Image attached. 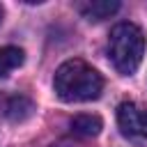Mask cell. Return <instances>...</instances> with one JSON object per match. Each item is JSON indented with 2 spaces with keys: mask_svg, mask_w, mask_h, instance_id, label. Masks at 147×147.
Listing matches in <instances>:
<instances>
[{
  "mask_svg": "<svg viewBox=\"0 0 147 147\" xmlns=\"http://www.w3.org/2000/svg\"><path fill=\"white\" fill-rule=\"evenodd\" d=\"M55 94L62 101L78 103V101H94L103 92L101 74L83 60H67L57 67L53 78Z\"/></svg>",
  "mask_w": 147,
  "mask_h": 147,
  "instance_id": "cell-1",
  "label": "cell"
},
{
  "mask_svg": "<svg viewBox=\"0 0 147 147\" xmlns=\"http://www.w3.org/2000/svg\"><path fill=\"white\" fill-rule=\"evenodd\" d=\"M106 53L110 64L122 74V76H131L145 55V34L136 23H117L110 34H108V44H106Z\"/></svg>",
  "mask_w": 147,
  "mask_h": 147,
  "instance_id": "cell-2",
  "label": "cell"
},
{
  "mask_svg": "<svg viewBox=\"0 0 147 147\" xmlns=\"http://www.w3.org/2000/svg\"><path fill=\"white\" fill-rule=\"evenodd\" d=\"M119 133L133 147H147V106L138 101H124L117 108Z\"/></svg>",
  "mask_w": 147,
  "mask_h": 147,
  "instance_id": "cell-3",
  "label": "cell"
},
{
  "mask_svg": "<svg viewBox=\"0 0 147 147\" xmlns=\"http://www.w3.org/2000/svg\"><path fill=\"white\" fill-rule=\"evenodd\" d=\"M76 9L87 18V21H103V18H110L117 9H119V2L117 0H83V2H76Z\"/></svg>",
  "mask_w": 147,
  "mask_h": 147,
  "instance_id": "cell-4",
  "label": "cell"
},
{
  "mask_svg": "<svg viewBox=\"0 0 147 147\" xmlns=\"http://www.w3.org/2000/svg\"><path fill=\"white\" fill-rule=\"evenodd\" d=\"M0 113L7 115L9 119H25L32 113V103H30V99H25L21 94H14V96H7L2 101V110Z\"/></svg>",
  "mask_w": 147,
  "mask_h": 147,
  "instance_id": "cell-5",
  "label": "cell"
},
{
  "mask_svg": "<svg viewBox=\"0 0 147 147\" xmlns=\"http://www.w3.org/2000/svg\"><path fill=\"white\" fill-rule=\"evenodd\" d=\"M71 131L80 138H94L99 136L101 131V119L96 115H90V113H80L71 119Z\"/></svg>",
  "mask_w": 147,
  "mask_h": 147,
  "instance_id": "cell-6",
  "label": "cell"
},
{
  "mask_svg": "<svg viewBox=\"0 0 147 147\" xmlns=\"http://www.w3.org/2000/svg\"><path fill=\"white\" fill-rule=\"evenodd\" d=\"M25 60V53L18 46H0V78H7Z\"/></svg>",
  "mask_w": 147,
  "mask_h": 147,
  "instance_id": "cell-7",
  "label": "cell"
},
{
  "mask_svg": "<svg viewBox=\"0 0 147 147\" xmlns=\"http://www.w3.org/2000/svg\"><path fill=\"white\" fill-rule=\"evenodd\" d=\"M0 21H2V5H0Z\"/></svg>",
  "mask_w": 147,
  "mask_h": 147,
  "instance_id": "cell-8",
  "label": "cell"
}]
</instances>
